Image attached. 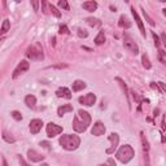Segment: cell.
Segmentation results:
<instances>
[{
  "instance_id": "cell-1",
  "label": "cell",
  "mask_w": 166,
  "mask_h": 166,
  "mask_svg": "<svg viewBox=\"0 0 166 166\" xmlns=\"http://www.w3.org/2000/svg\"><path fill=\"white\" fill-rule=\"evenodd\" d=\"M91 123V115L88 114L86 110L79 109L78 113L74 115L73 119V129L75 132H85L87 127Z\"/></svg>"
},
{
  "instance_id": "cell-2",
  "label": "cell",
  "mask_w": 166,
  "mask_h": 166,
  "mask_svg": "<svg viewBox=\"0 0 166 166\" xmlns=\"http://www.w3.org/2000/svg\"><path fill=\"white\" fill-rule=\"evenodd\" d=\"M58 143L65 151H75V149H78V147L81 145V139L78 135L65 134L60 138Z\"/></svg>"
},
{
  "instance_id": "cell-3",
  "label": "cell",
  "mask_w": 166,
  "mask_h": 166,
  "mask_svg": "<svg viewBox=\"0 0 166 166\" xmlns=\"http://www.w3.org/2000/svg\"><path fill=\"white\" fill-rule=\"evenodd\" d=\"M135 156V152H134V149H132L131 145L129 144H125L121 147L117 153H115V157H117L118 161H121L122 164H127V162H130L132 158H134Z\"/></svg>"
},
{
  "instance_id": "cell-4",
  "label": "cell",
  "mask_w": 166,
  "mask_h": 166,
  "mask_svg": "<svg viewBox=\"0 0 166 166\" xmlns=\"http://www.w3.org/2000/svg\"><path fill=\"white\" fill-rule=\"evenodd\" d=\"M26 57L30 60H34V61H40L44 58V53H43V48L39 43H35L34 46H30L26 49Z\"/></svg>"
},
{
  "instance_id": "cell-5",
  "label": "cell",
  "mask_w": 166,
  "mask_h": 166,
  "mask_svg": "<svg viewBox=\"0 0 166 166\" xmlns=\"http://www.w3.org/2000/svg\"><path fill=\"white\" fill-rule=\"evenodd\" d=\"M123 46H125V48L127 49V51H130V52L135 53V55L139 53V47H138V44L131 39L130 35H127V34H125V36H123Z\"/></svg>"
},
{
  "instance_id": "cell-6",
  "label": "cell",
  "mask_w": 166,
  "mask_h": 166,
  "mask_svg": "<svg viewBox=\"0 0 166 166\" xmlns=\"http://www.w3.org/2000/svg\"><path fill=\"white\" fill-rule=\"evenodd\" d=\"M108 140L112 143V145H110L107 151H105V153H107V154H112V153H114V151L117 149V147L119 144V136H118V134H115V132H112V134L108 136Z\"/></svg>"
},
{
  "instance_id": "cell-7",
  "label": "cell",
  "mask_w": 166,
  "mask_h": 166,
  "mask_svg": "<svg viewBox=\"0 0 166 166\" xmlns=\"http://www.w3.org/2000/svg\"><path fill=\"white\" fill-rule=\"evenodd\" d=\"M46 131H47V136L48 138H55L56 135L62 132V127L56 125V123H53V122H49L47 125V127H46Z\"/></svg>"
},
{
  "instance_id": "cell-8",
  "label": "cell",
  "mask_w": 166,
  "mask_h": 166,
  "mask_svg": "<svg viewBox=\"0 0 166 166\" xmlns=\"http://www.w3.org/2000/svg\"><path fill=\"white\" fill-rule=\"evenodd\" d=\"M29 68H30V62H29V61H26V60H21V62L17 65V68H16V69H14V71H13L12 78H13V79H16L20 74L25 73L26 70H29Z\"/></svg>"
},
{
  "instance_id": "cell-9",
  "label": "cell",
  "mask_w": 166,
  "mask_h": 166,
  "mask_svg": "<svg viewBox=\"0 0 166 166\" xmlns=\"http://www.w3.org/2000/svg\"><path fill=\"white\" fill-rule=\"evenodd\" d=\"M78 101L82 105H86V107H92V105L96 103V95L90 92V93H87V95H85V96H81L78 99Z\"/></svg>"
},
{
  "instance_id": "cell-10",
  "label": "cell",
  "mask_w": 166,
  "mask_h": 166,
  "mask_svg": "<svg viewBox=\"0 0 166 166\" xmlns=\"http://www.w3.org/2000/svg\"><path fill=\"white\" fill-rule=\"evenodd\" d=\"M105 131H107V127H105V125L103 122H100V121H97V122L93 123L92 126V130H91V134L93 136H101L105 134Z\"/></svg>"
},
{
  "instance_id": "cell-11",
  "label": "cell",
  "mask_w": 166,
  "mask_h": 166,
  "mask_svg": "<svg viewBox=\"0 0 166 166\" xmlns=\"http://www.w3.org/2000/svg\"><path fill=\"white\" fill-rule=\"evenodd\" d=\"M44 157L46 156L38 153L34 149H29V151H27V158H29V161H31V162H40L44 160Z\"/></svg>"
},
{
  "instance_id": "cell-12",
  "label": "cell",
  "mask_w": 166,
  "mask_h": 166,
  "mask_svg": "<svg viewBox=\"0 0 166 166\" xmlns=\"http://www.w3.org/2000/svg\"><path fill=\"white\" fill-rule=\"evenodd\" d=\"M30 132L31 134H38L40 130H42V126H43V121L42 119H38V118H35V119H31L30 121Z\"/></svg>"
},
{
  "instance_id": "cell-13",
  "label": "cell",
  "mask_w": 166,
  "mask_h": 166,
  "mask_svg": "<svg viewBox=\"0 0 166 166\" xmlns=\"http://www.w3.org/2000/svg\"><path fill=\"white\" fill-rule=\"evenodd\" d=\"M140 139H141V144H143V152H144L145 161H147V165L149 166V143H148L147 138L144 136V134H143V132H140Z\"/></svg>"
},
{
  "instance_id": "cell-14",
  "label": "cell",
  "mask_w": 166,
  "mask_h": 166,
  "mask_svg": "<svg viewBox=\"0 0 166 166\" xmlns=\"http://www.w3.org/2000/svg\"><path fill=\"white\" fill-rule=\"evenodd\" d=\"M131 13H132V16H134L135 22H136L138 27H139V30H140V32H141V35H143V36H145V29H144V25H143V21H141V18L139 17V14H138V12L135 10L134 7H131Z\"/></svg>"
},
{
  "instance_id": "cell-15",
  "label": "cell",
  "mask_w": 166,
  "mask_h": 166,
  "mask_svg": "<svg viewBox=\"0 0 166 166\" xmlns=\"http://www.w3.org/2000/svg\"><path fill=\"white\" fill-rule=\"evenodd\" d=\"M56 96H57V97H64V99H68V100H70L73 95H71V91L69 90V88L60 87L58 90L56 91Z\"/></svg>"
},
{
  "instance_id": "cell-16",
  "label": "cell",
  "mask_w": 166,
  "mask_h": 166,
  "mask_svg": "<svg viewBox=\"0 0 166 166\" xmlns=\"http://www.w3.org/2000/svg\"><path fill=\"white\" fill-rule=\"evenodd\" d=\"M97 7H99V4L96 2H93V0H91V2H85L82 4V8L85 10H88V12H95Z\"/></svg>"
},
{
  "instance_id": "cell-17",
  "label": "cell",
  "mask_w": 166,
  "mask_h": 166,
  "mask_svg": "<svg viewBox=\"0 0 166 166\" xmlns=\"http://www.w3.org/2000/svg\"><path fill=\"white\" fill-rule=\"evenodd\" d=\"M70 112H73V105H70V104H64L62 107H60V108L57 109V115H58V117H62L64 114L70 113Z\"/></svg>"
},
{
  "instance_id": "cell-18",
  "label": "cell",
  "mask_w": 166,
  "mask_h": 166,
  "mask_svg": "<svg viewBox=\"0 0 166 166\" xmlns=\"http://www.w3.org/2000/svg\"><path fill=\"white\" fill-rule=\"evenodd\" d=\"M87 87L86 82L85 81H81V79H77L73 82V92H78V91H82L85 90V88Z\"/></svg>"
},
{
  "instance_id": "cell-19",
  "label": "cell",
  "mask_w": 166,
  "mask_h": 166,
  "mask_svg": "<svg viewBox=\"0 0 166 166\" xmlns=\"http://www.w3.org/2000/svg\"><path fill=\"white\" fill-rule=\"evenodd\" d=\"M25 104H26L27 108L34 109L35 105H36V97H35L34 95H27V96L25 97Z\"/></svg>"
},
{
  "instance_id": "cell-20",
  "label": "cell",
  "mask_w": 166,
  "mask_h": 166,
  "mask_svg": "<svg viewBox=\"0 0 166 166\" xmlns=\"http://www.w3.org/2000/svg\"><path fill=\"white\" fill-rule=\"evenodd\" d=\"M118 25H119V27H123V29H130V27H131V22L126 18V16H121Z\"/></svg>"
},
{
  "instance_id": "cell-21",
  "label": "cell",
  "mask_w": 166,
  "mask_h": 166,
  "mask_svg": "<svg viewBox=\"0 0 166 166\" xmlns=\"http://www.w3.org/2000/svg\"><path fill=\"white\" fill-rule=\"evenodd\" d=\"M104 43H105V32L101 30L95 38V44L96 46H101V44H104Z\"/></svg>"
},
{
  "instance_id": "cell-22",
  "label": "cell",
  "mask_w": 166,
  "mask_h": 166,
  "mask_svg": "<svg viewBox=\"0 0 166 166\" xmlns=\"http://www.w3.org/2000/svg\"><path fill=\"white\" fill-rule=\"evenodd\" d=\"M9 29H10V22H9V20H8V18H5V20L3 21L2 29H0V32H2V35L7 34V32L9 31Z\"/></svg>"
},
{
  "instance_id": "cell-23",
  "label": "cell",
  "mask_w": 166,
  "mask_h": 166,
  "mask_svg": "<svg viewBox=\"0 0 166 166\" xmlns=\"http://www.w3.org/2000/svg\"><path fill=\"white\" fill-rule=\"evenodd\" d=\"M141 62H143V66L147 69V70H149L152 68V64L149 62V58H148V55L147 53H143V56H141Z\"/></svg>"
},
{
  "instance_id": "cell-24",
  "label": "cell",
  "mask_w": 166,
  "mask_h": 166,
  "mask_svg": "<svg viewBox=\"0 0 166 166\" xmlns=\"http://www.w3.org/2000/svg\"><path fill=\"white\" fill-rule=\"evenodd\" d=\"M86 22L90 26H92V27H96V26H100L101 25V21L100 20H97V18H92V17H90V18H87L86 20Z\"/></svg>"
},
{
  "instance_id": "cell-25",
  "label": "cell",
  "mask_w": 166,
  "mask_h": 166,
  "mask_svg": "<svg viewBox=\"0 0 166 166\" xmlns=\"http://www.w3.org/2000/svg\"><path fill=\"white\" fill-rule=\"evenodd\" d=\"M49 10H51V12L53 13L55 17H57V18L61 17V13H60V10H58L56 7H55L53 4H51V3H49Z\"/></svg>"
},
{
  "instance_id": "cell-26",
  "label": "cell",
  "mask_w": 166,
  "mask_h": 166,
  "mask_svg": "<svg viewBox=\"0 0 166 166\" xmlns=\"http://www.w3.org/2000/svg\"><path fill=\"white\" fill-rule=\"evenodd\" d=\"M152 36H153V40H154V46H156L157 48H160V46H161V39H160V36L154 31H152Z\"/></svg>"
},
{
  "instance_id": "cell-27",
  "label": "cell",
  "mask_w": 166,
  "mask_h": 166,
  "mask_svg": "<svg viewBox=\"0 0 166 166\" xmlns=\"http://www.w3.org/2000/svg\"><path fill=\"white\" fill-rule=\"evenodd\" d=\"M141 10H143V14H144V18H145V21H147V22H148V24L151 25V26H154V21H153V20H152V18L148 16V13L145 12V9H144V8H141Z\"/></svg>"
},
{
  "instance_id": "cell-28",
  "label": "cell",
  "mask_w": 166,
  "mask_h": 166,
  "mask_svg": "<svg viewBox=\"0 0 166 166\" xmlns=\"http://www.w3.org/2000/svg\"><path fill=\"white\" fill-rule=\"evenodd\" d=\"M58 7L62 8V9H65V10H69V9H70V7H69V4H68V2H66V0H60V2H58Z\"/></svg>"
},
{
  "instance_id": "cell-29",
  "label": "cell",
  "mask_w": 166,
  "mask_h": 166,
  "mask_svg": "<svg viewBox=\"0 0 166 166\" xmlns=\"http://www.w3.org/2000/svg\"><path fill=\"white\" fill-rule=\"evenodd\" d=\"M58 32H60V34H66V35L70 34V31H69V29H68V26H66V25H61V26H60Z\"/></svg>"
},
{
  "instance_id": "cell-30",
  "label": "cell",
  "mask_w": 166,
  "mask_h": 166,
  "mask_svg": "<svg viewBox=\"0 0 166 166\" xmlns=\"http://www.w3.org/2000/svg\"><path fill=\"white\" fill-rule=\"evenodd\" d=\"M3 139H4L5 141H7V143H14V141H16L14 138L9 136V135L7 134V132H3Z\"/></svg>"
},
{
  "instance_id": "cell-31",
  "label": "cell",
  "mask_w": 166,
  "mask_h": 166,
  "mask_svg": "<svg viewBox=\"0 0 166 166\" xmlns=\"http://www.w3.org/2000/svg\"><path fill=\"white\" fill-rule=\"evenodd\" d=\"M115 79H117V81L119 82V85L122 86L123 91H125V95H126V97H127V99H129V93H127V92H129V90H127V87H126V85H125V82H123L122 79H121V78H115Z\"/></svg>"
},
{
  "instance_id": "cell-32",
  "label": "cell",
  "mask_w": 166,
  "mask_h": 166,
  "mask_svg": "<svg viewBox=\"0 0 166 166\" xmlns=\"http://www.w3.org/2000/svg\"><path fill=\"white\" fill-rule=\"evenodd\" d=\"M10 115H12V117H13L16 121H21V119H22V114H21L20 112H17V110H13V112L10 113Z\"/></svg>"
},
{
  "instance_id": "cell-33",
  "label": "cell",
  "mask_w": 166,
  "mask_h": 166,
  "mask_svg": "<svg viewBox=\"0 0 166 166\" xmlns=\"http://www.w3.org/2000/svg\"><path fill=\"white\" fill-rule=\"evenodd\" d=\"M97 166H117V165H115V161H114L113 158H108L105 164H100V165H97Z\"/></svg>"
},
{
  "instance_id": "cell-34",
  "label": "cell",
  "mask_w": 166,
  "mask_h": 166,
  "mask_svg": "<svg viewBox=\"0 0 166 166\" xmlns=\"http://www.w3.org/2000/svg\"><path fill=\"white\" fill-rule=\"evenodd\" d=\"M49 69H65L68 68V65L66 64H58V65H52V66H48Z\"/></svg>"
},
{
  "instance_id": "cell-35",
  "label": "cell",
  "mask_w": 166,
  "mask_h": 166,
  "mask_svg": "<svg viewBox=\"0 0 166 166\" xmlns=\"http://www.w3.org/2000/svg\"><path fill=\"white\" fill-rule=\"evenodd\" d=\"M78 36H81V38H87V36H88V31L83 30V29H78Z\"/></svg>"
},
{
  "instance_id": "cell-36",
  "label": "cell",
  "mask_w": 166,
  "mask_h": 166,
  "mask_svg": "<svg viewBox=\"0 0 166 166\" xmlns=\"http://www.w3.org/2000/svg\"><path fill=\"white\" fill-rule=\"evenodd\" d=\"M165 53H166V52H164L162 49H160V51H158V60H160V61H161L162 64H166V61L164 60V55H165Z\"/></svg>"
},
{
  "instance_id": "cell-37",
  "label": "cell",
  "mask_w": 166,
  "mask_h": 166,
  "mask_svg": "<svg viewBox=\"0 0 166 166\" xmlns=\"http://www.w3.org/2000/svg\"><path fill=\"white\" fill-rule=\"evenodd\" d=\"M157 85H158V87H160V90H161V92L166 93V83H164V82H157Z\"/></svg>"
},
{
  "instance_id": "cell-38",
  "label": "cell",
  "mask_w": 166,
  "mask_h": 166,
  "mask_svg": "<svg viewBox=\"0 0 166 166\" xmlns=\"http://www.w3.org/2000/svg\"><path fill=\"white\" fill-rule=\"evenodd\" d=\"M40 145H42L43 148H46V149H48V151H51V149H52L51 144H49V143H48V141H40Z\"/></svg>"
},
{
  "instance_id": "cell-39",
  "label": "cell",
  "mask_w": 166,
  "mask_h": 166,
  "mask_svg": "<svg viewBox=\"0 0 166 166\" xmlns=\"http://www.w3.org/2000/svg\"><path fill=\"white\" fill-rule=\"evenodd\" d=\"M39 2L38 0H32L31 2V5H32V8H34V10H39Z\"/></svg>"
},
{
  "instance_id": "cell-40",
  "label": "cell",
  "mask_w": 166,
  "mask_h": 166,
  "mask_svg": "<svg viewBox=\"0 0 166 166\" xmlns=\"http://www.w3.org/2000/svg\"><path fill=\"white\" fill-rule=\"evenodd\" d=\"M18 160H20V162H21V166H30L29 164H27L26 161H25V158L21 156V154H18Z\"/></svg>"
},
{
  "instance_id": "cell-41",
  "label": "cell",
  "mask_w": 166,
  "mask_h": 166,
  "mask_svg": "<svg viewBox=\"0 0 166 166\" xmlns=\"http://www.w3.org/2000/svg\"><path fill=\"white\" fill-rule=\"evenodd\" d=\"M160 39H161V43H162L164 46L166 47V34H165V32H162V34H161V36H160Z\"/></svg>"
},
{
  "instance_id": "cell-42",
  "label": "cell",
  "mask_w": 166,
  "mask_h": 166,
  "mask_svg": "<svg viewBox=\"0 0 166 166\" xmlns=\"http://www.w3.org/2000/svg\"><path fill=\"white\" fill-rule=\"evenodd\" d=\"M151 88H153V90H156V91H158V92H161V90H160L158 85H156L154 82H152V83H151Z\"/></svg>"
},
{
  "instance_id": "cell-43",
  "label": "cell",
  "mask_w": 166,
  "mask_h": 166,
  "mask_svg": "<svg viewBox=\"0 0 166 166\" xmlns=\"http://www.w3.org/2000/svg\"><path fill=\"white\" fill-rule=\"evenodd\" d=\"M2 162H3V166H8V164H7V160H5V157H2Z\"/></svg>"
},
{
  "instance_id": "cell-44",
  "label": "cell",
  "mask_w": 166,
  "mask_h": 166,
  "mask_svg": "<svg viewBox=\"0 0 166 166\" xmlns=\"http://www.w3.org/2000/svg\"><path fill=\"white\" fill-rule=\"evenodd\" d=\"M55 42H56V39H55V38H52V46H55V44H56Z\"/></svg>"
},
{
  "instance_id": "cell-45",
  "label": "cell",
  "mask_w": 166,
  "mask_h": 166,
  "mask_svg": "<svg viewBox=\"0 0 166 166\" xmlns=\"http://www.w3.org/2000/svg\"><path fill=\"white\" fill-rule=\"evenodd\" d=\"M162 10H164V14L166 16V8H165V9H162Z\"/></svg>"
},
{
  "instance_id": "cell-46",
  "label": "cell",
  "mask_w": 166,
  "mask_h": 166,
  "mask_svg": "<svg viewBox=\"0 0 166 166\" xmlns=\"http://www.w3.org/2000/svg\"><path fill=\"white\" fill-rule=\"evenodd\" d=\"M42 166H48V165H47V164H43V165H42Z\"/></svg>"
},
{
  "instance_id": "cell-47",
  "label": "cell",
  "mask_w": 166,
  "mask_h": 166,
  "mask_svg": "<svg viewBox=\"0 0 166 166\" xmlns=\"http://www.w3.org/2000/svg\"><path fill=\"white\" fill-rule=\"evenodd\" d=\"M165 119H166V113H165Z\"/></svg>"
}]
</instances>
